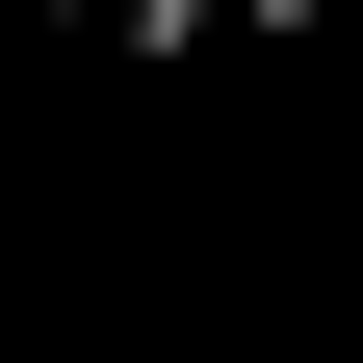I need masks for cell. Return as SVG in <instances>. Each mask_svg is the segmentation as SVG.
I'll use <instances>...</instances> for the list:
<instances>
[{"label":"cell","mask_w":363,"mask_h":363,"mask_svg":"<svg viewBox=\"0 0 363 363\" xmlns=\"http://www.w3.org/2000/svg\"><path fill=\"white\" fill-rule=\"evenodd\" d=\"M234 26H337V0H234Z\"/></svg>","instance_id":"cell-1"}]
</instances>
